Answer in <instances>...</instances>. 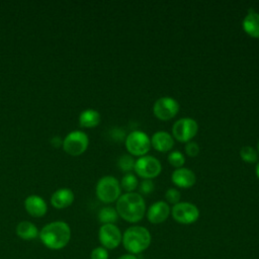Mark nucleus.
<instances>
[{
	"mask_svg": "<svg viewBox=\"0 0 259 259\" xmlns=\"http://www.w3.org/2000/svg\"><path fill=\"white\" fill-rule=\"evenodd\" d=\"M115 209L123 221L136 224L146 214V202L139 192H125L119 196L115 203Z\"/></svg>",
	"mask_w": 259,
	"mask_h": 259,
	"instance_id": "f257e3e1",
	"label": "nucleus"
},
{
	"mask_svg": "<svg viewBox=\"0 0 259 259\" xmlns=\"http://www.w3.org/2000/svg\"><path fill=\"white\" fill-rule=\"evenodd\" d=\"M71 236V228L66 222L55 221L41 228L38 238L48 249L61 250L69 244Z\"/></svg>",
	"mask_w": 259,
	"mask_h": 259,
	"instance_id": "f03ea898",
	"label": "nucleus"
},
{
	"mask_svg": "<svg viewBox=\"0 0 259 259\" xmlns=\"http://www.w3.org/2000/svg\"><path fill=\"white\" fill-rule=\"evenodd\" d=\"M152 242L150 231L143 226H132L122 234L121 244L127 253L138 255L146 251Z\"/></svg>",
	"mask_w": 259,
	"mask_h": 259,
	"instance_id": "7ed1b4c3",
	"label": "nucleus"
},
{
	"mask_svg": "<svg viewBox=\"0 0 259 259\" xmlns=\"http://www.w3.org/2000/svg\"><path fill=\"white\" fill-rule=\"evenodd\" d=\"M95 193L97 198L103 203L108 204L114 201L116 202L121 195L120 183L114 176H103L96 183Z\"/></svg>",
	"mask_w": 259,
	"mask_h": 259,
	"instance_id": "20e7f679",
	"label": "nucleus"
},
{
	"mask_svg": "<svg viewBox=\"0 0 259 259\" xmlns=\"http://www.w3.org/2000/svg\"><path fill=\"white\" fill-rule=\"evenodd\" d=\"M125 149L133 157H143L151 150V139L142 131H132L124 141Z\"/></svg>",
	"mask_w": 259,
	"mask_h": 259,
	"instance_id": "39448f33",
	"label": "nucleus"
},
{
	"mask_svg": "<svg viewBox=\"0 0 259 259\" xmlns=\"http://www.w3.org/2000/svg\"><path fill=\"white\" fill-rule=\"evenodd\" d=\"M198 133V123L191 117H182L176 120L171 130V135L174 140L180 143H188Z\"/></svg>",
	"mask_w": 259,
	"mask_h": 259,
	"instance_id": "423d86ee",
	"label": "nucleus"
},
{
	"mask_svg": "<svg viewBox=\"0 0 259 259\" xmlns=\"http://www.w3.org/2000/svg\"><path fill=\"white\" fill-rule=\"evenodd\" d=\"M134 171L143 179L153 180V178H156L162 172V164L156 157L145 155L136 160Z\"/></svg>",
	"mask_w": 259,
	"mask_h": 259,
	"instance_id": "0eeeda50",
	"label": "nucleus"
},
{
	"mask_svg": "<svg viewBox=\"0 0 259 259\" xmlns=\"http://www.w3.org/2000/svg\"><path fill=\"white\" fill-rule=\"evenodd\" d=\"M89 146V138L82 131H74L69 133L63 140L62 148L70 156L82 155Z\"/></svg>",
	"mask_w": 259,
	"mask_h": 259,
	"instance_id": "6e6552de",
	"label": "nucleus"
},
{
	"mask_svg": "<svg viewBox=\"0 0 259 259\" xmlns=\"http://www.w3.org/2000/svg\"><path fill=\"white\" fill-rule=\"evenodd\" d=\"M198 207L188 201H180L171 207V215L175 222L181 225L194 224L199 219Z\"/></svg>",
	"mask_w": 259,
	"mask_h": 259,
	"instance_id": "1a4fd4ad",
	"label": "nucleus"
},
{
	"mask_svg": "<svg viewBox=\"0 0 259 259\" xmlns=\"http://www.w3.org/2000/svg\"><path fill=\"white\" fill-rule=\"evenodd\" d=\"M180 106L176 99L170 96L158 98L153 105V113L156 118L162 121H167L174 118L179 112Z\"/></svg>",
	"mask_w": 259,
	"mask_h": 259,
	"instance_id": "9d476101",
	"label": "nucleus"
},
{
	"mask_svg": "<svg viewBox=\"0 0 259 259\" xmlns=\"http://www.w3.org/2000/svg\"><path fill=\"white\" fill-rule=\"evenodd\" d=\"M122 233L115 224L101 225L98 230V240L107 250H113L121 244Z\"/></svg>",
	"mask_w": 259,
	"mask_h": 259,
	"instance_id": "9b49d317",
	"label": "nucleus"
},
{
	"mask_svg": "<svg viewBox=\"0 0 259 259\" xmlns=\"http://www.w3.org/2000/svg\"><path fill=\"white\" fill-rule=\"evenodd\" d=\"M171 214V207L165 200H159L152 203L146 210L148 221L153 225L164 223Z\"/></svg>",
	"mask_w": 259,
	"mask_h": 259,
	"instance_id": "f8f14e48",
	"label": "nucleus"
},
{
	"mask_svg": "<svg viewBox=\"0 0 259 259\" xmlns=\"http://www.w3.org/2000/svg\"><path fill=\"white\" fill-rule=\"evenodd\" d=\"M171 181L174 185L179 188L187 189L191 188L196 182L195 173L186 167H181L175 169L171 174Z\"/></svg>",
	"mask_w": 259,
	"mask_h": 259,
	"instance_id": "ddd939ff",
	"label": "nucleus"
},
{
	"mask_svg": "<svg viewBox=\"0 0 259 259\" xmlns=\"http://www.w3.org/2000/svg\"><path fill=\"white\" fill-rule=\"evenodd\" d=\"M24 208L30 217L42 218L48 211V204L42 197L31 194L25 198Z\"/></svg>",
	"mask_w": 259,
	"mask_h": 259,
	"instance_id": "4468645a",
	"label": "nucleus"
},
{
	"mask_svg": "<svg viewBox=\"0 0 259 259\" xmlns=\"http://www.w3.org/2000/svg\"><path fill=\"white\" fill-rule=\"evenodd\" d=\"M151 147L161 153H166L172 150L174 146V139L171 134L165 131H158L152 135Z\"/></svg>",
	"mask_w": 259,
	"mask_h": 259,
	"instance_id": "2eb2a0df",
	"label": "nucleus"
},
{
	"mask_svg": "<svg viewBox=\"0 0 259 259\" xmlns=\"http://www.w3.org/2000/svg\"><path fill=\"white\" fill-rule=\"evenodd\" d=\"M74 192L69 188H60L51 196V204L57 209H63L74 202Z\"/></svg>",
	"mask_w": 259,
	"mask_h": 259,
	"instance_id": "dca6fc26",
	"label": "nucleus"
},
{
	"mask_svg": "<svg viewBox=\"0 0 259 259\" xmlns=\"http://www.w3.org/2000/svg\"><path fill=\"white\" fill-rule=\"evenodd\" d=\"M242 27L250 37L259 38V13L250 9L243 18Z\"/></svg>",
	"mask_w": 259,
	"mask_h": 259,
	"instance_id": "f3484780",
	"label": "nucleus"
},
{
	"mask_svg": "<svg viewBox=\"0 0 259 259\" xmlns=\"http://www.w3.org/2000/svg\"><path fill=\"white\" fill-rule=\"evenodd\" d=\"M15 233L20 239L24 241L34 240L38 238V235H39V231L37 227L29 221H22L18 223L15 228Z\"/></svg>",
	"mask_w": 259,
	"mask_h": 259,
	"instance_id": "a211bd4d",
	"label": "nucleus"
},
{
	"mask_svg": "<svg viewBox=\"0 0 259 259\" xmlns=\"http://www.w3.org/2000/svg\"><path fill=\"white\" fill-rule=\"evenodd\" d=\"M100 120H101L100 113L97 110L92 108H88L81 111L78 117L80 126L85 128H92L97 126L100 123Z\"/></svg>",
	"mask_w": 259,
	"mask_h": 259,
	"instance_id": "6ab92c4d",
	"label": "nucleus"
},
{
	"mask_svg": "<svg viewBox=\"0 0 259 259\" xmlns=\"http://www.w3.org/2000/svg\"><path fill=\"white\" fill-rule=\"evenodd\" d=\"M97 218H98V221L101 223V225L115 224L116 221L118 220V214L115 207L104 206L98 211Z\"/></svg>",
	"mask_w": 259,
	"mask_h": 259,
	"instance_id": "aec40b11",
	"label": "nucleus"
},
{
	"mask_svg": "<svg viewBox=\"0 0 259 259\" xmlns=\"http://www.w3.org/2000/svg\"><path fill=\"white\" fill-rule=\"evenodd\" d=\"M120 187L123 189L125 192H135L136 189H138L139 186V180L135 174L131 173H125L121 180H120Z\"/></svg>",
	"mask_w": 259,
	"mask_h": 259,
	"instance_id": "412c9836",
	"label": "nucleus"
},
{
	"mask_svg": "<svg viewBox=\"0 0 259 259\" xmlns=\"http://www.w3.org/2000/svg\"><path fill=\"white\" fill-rule=\"evenodd\" d=\"M240 157L245 163L254 164L258 161V153L251 146H244L240 150Z\"/></svg>",
	"mask_w": 259,
	"mask_h": 259,
	"instance_id": "4be33fe9",
	"label": "nucleus"
},
{
	"mask_svg": "<svg viewBox=\"0 0 259 259\" xmlns=\"http://www.w3.org/2000/svg\"><path fill=\"white\" fill-rule=\"evenodd\" d=\"M136 160L134 157L130 154H123L121 155L117 160V166L120 169V171L124 173H131L134 170Z\"/></svg>",
	"mask_w": 259,
	"mask_h": 259,
	"instance_id": "5701e85b",
	"label": "nucleus"
},
{
	"mask_svg": "<svg viewBox=\"0 0 259 259\" xmlns=\"http://www.w3.org/2000/svg\"><path fill=\"white\" fill-rule=\"evenodd\" d=\"M167 160H168L169 164H170L172 167H174L175 169L181 168V167H183V165L185 164V157H184V155H183L180 151H178V150L171 151V152L168 154Z\"/></svg>",
	"mask_w": 259,
	"mask_h": 259,
	"instance_id": "b1692460",
	"label": "nucleus"
},
{
	"mask_svg": "<svg viewBox=\"0 0 259 259\" xmlns=\"http://www.w3.org/2000/svg\"><path fill=\"white\" fill-rule=\"evenodd\" d=\"M139 193L143 195H149L152 193L155 189V183L152 179H143L141 182H139Z\"/></svg>",
	"mask_w": 259,
	"mask_h": 259,
	"instance_id": "393cba45",
	"label": "nucleus"
},
{
	"mask_svg": "<svg viewBox=\"0 0 259 259\" xmlns=\"http://www.w3.org/2000/svg\"><path fill=\"white\" fill-rule=\"evenodd\" d=\"M165 199H166V202L168 204L170 203V204L174 205V204L180 202L181 193H180V191L177 188H174V187L168 188L165 191Z\"/></svg>",
	"mask_w": 259,
	"mask_h": 259,
	"instance_id": "a878e982",
	"label": "nucleus"
},
{
	"mask_svg": "<svg viewBox=\"0 0 259 259\" xmlns=\"http://www.w3.org/2000/svg\"><path fill=\"white\" fill-rule=\"evenodd\" d=\"M108 258H109L108 250L103 248L102 246L95 247L94 249H92L90 253V259H108Z\"/></svg>",
	"mask_w": 259,
	"mask_h": 259,
	"instance_id": "bb28decb",
	"label": "nucleus"
},
{
	"mask_svg": "<svg viewBox=\"0 0 259 259\" xmlns=\"http://www.w3.org/2000/svg\"><path fill=\"white\" fill-rule=\"evenodd\" d=\"M185 153L189 157H196L199 154V146L196 142L190 141L185 145Z\"/></svg>",
	"mask_w": 259,
	"mask_h": 259,
	"instance_id": "cd10ccee",
	"label": "nucleus"
},
{
	"mask_svg": "<svg viewBox=\"0 0 259 259\" xmlns=\"http://www.w3.org/2000/svg\"><path fill=\"white\" fill-rule=\"evenodd\" d=\"M116 259H139L137 257V255H133V254H130V253H126V254H122L120 255L119 257H117Z\"/></svg>",
	"mask_w": 259,
	"mask_h": 259,
	"instance_id": "c85d7f7f",
	"label": "nucleus"
},
{
	"mask_svg": "<svg viewBox=\"0 0 259 259\" xmlns=\"http://www.w3.org/2000/svg\"><path fill=\"white\" fill-rule=\"evenodd\" d=\"M255 173H256V176H257V178L259 179V161L257 162V164H256V169H255Z\"/></svg>",
	"mask_w": 259,
	"mask_h": 259,
	"instance_id": "c756f323",
	"label": "nucleus"
},
{
	"mask_svg": "<svg viewBox=\"0 0 259 259\" xmlns=\"http://www.w3.org/2000/svg\"><path fill=\"white\" fill-rule=\"evenodd\" d=\"M257 153H258V155H259V141H258V143H257Z\"/></svg>",
	"mask_w": 259,
	"mask_h": 259,
	"instance_id": "7c9ffc66",
	"label": "nucleus"
}]
</instances>
